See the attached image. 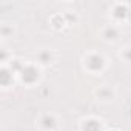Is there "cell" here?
<instances>
[{
  "label": "cell",
  "mask_w": 131,
  "mask_h": 131,
  "mask_svg": "<svg viewBox=\"0 0 131 131\" xmlns=\"http://www.w3.org/2000/svg\"><path fill=\"white\" fill-rule=\"evenodd\" d=\"M85 65H86V68H88L90 71H100V70L103 68V65H105V60H103V57L99 56V54H91V56L86 57Z\"/></svg>",
  "instance_id": "obj_1"
},
{
  "label": "cell",
  "mask_w": 131,
  "mask_h": 131,
  "mask_svg": "<svg viewBox=\"0 0 131 131\" xmlns=\"http://www.w3.org/2000/svg\"><path fill=\"white\" fill-rule=\"evenodd\" d=\"M20 77L25 83H34L37 79H39V70L36 67H32V65H28V67H25L20 73Z\"/></svg>",
  "instance_id": "obj_2"
},
{
  "label": "cell",
  "mask_w": 131,
  "mask_h": 131,
  "mask_svg": "<svg viewBox=\"0 0 131 131\" xmlns=\"http://www.w3.org/2000/svg\"><path fill=\"white\" fill-rule=\"evenodd\" d=\"M40 125H42V128H45V129H54L56 126H57V122H56V119L52 117V116H49V114H45L42 119H40Z\"/></svg>",
  "instance_id": "obj_3"
},
{
  "label": "cell",
  "mask_w": 131,
  "mask_h": 131,
  "mask_svg": "<svg viewBox=\"0 0 131 131\" xmlns=\"http://www.w3.org/2000/svg\"><path fill=\"white\" fill-rule=\"evenodd\" d=\"M83 131H102V123L96 119H88L83 123Z\"/></svg>",
  "instance_id": "obj_4"
},
{
  "label": "cell",
  "mask_w": 131,
  "mask_h": 131,
  "mask_svg": "<svg viewBox=\"0 0 131 131\" xmlns=\"http://www.w3.org/2000/svg\"><path fill=\"white\" fill-rule=\"evenodd\" d=\"M0 83L3 86H8L9 83H13V71L8 68H2L0 71Z\"/></svg>",
  "instance_id": "obj_5"
},
{
  "label": "cell",
  "mask_w": 131,
  "mask_h": 131,
  "mask_svg": "<svg viewBox=\"0 0 131 131\" xmlns=\"http://www.w3.org/2000/svg\"><path fill=\"white\" fill-rule=\"evenodd\" d=\"M117 36H119V31H117L116 28H113V26H110V28H106V29L103 31V37H105L106 40H116Z\"/></svg>",
  "instance_id": "obj_6"
},
{
  "label": "cell",
  "mask_w": 131,
  "mask_h": 131,
  "mask_svg": "<svg viewBox=\"0 0 131 131\" xmlns=\"http://www.w3.org/2000/svg\"><path fill=\"white\" fill-rule=\"evenodd\" d=\"M126 16H128V9H126L123 5H117L116 9H114V17H117V19H123V17H126Z\"/></svg>",
  "instance_id": "obj_7"
},
{
  "label": "cell",
  "mask_w": 131,
  "mask_h": 131,
  "mask_svg": "<svg viewBox=\"0 0 131 131\" xmlns=\"http://www.w3.org/2000/svg\"><path fill=\"white\" fill-rule=\"evenodd\" d=\"M97 96H99L100 99L108 100V99H111V97H113V91H111L110 88H102V90H99V91H97Z\"/></svg>",
  "instance_id": "obj_8"
},
{
  "label": "cell",
  "mask_w": 131,
  "mask_h": 131,
  "mask_svg": "<svg viewBox=\"0 0 131 131\" xmlns=\"http://www.w3.org/2000/svg\"><path fill=\"white\" fill-rule=\"evenodd\" d=\"M51 59H52V56H51L49 51H43V52L39 54V60L42 63H48V62H51Z\"/></svg>",
  "instance_id": "obj_9"
},
{
  "label": "cell",
  "mask_w": 131,
  "mask_h": 131,
  "mask_svg": "<svg viewBox=\"0 0 131 131\" xmlns=\"http://www.w3.org/2000/svg\"><path fill=\"white\" fill-rule=\"evenodd\" d=\"M122 56H123L128 62H131V48H126V49L122 52Z\"/></svg>",
  "instance_id": "obj_10"
},
{
  "label": "cell",
  "mask_w": 131,
  "mask_h": 131,
  "mask_svg": "<svg viewBox=\"0 0 131 131\" xmlns=\"http://www.w3.org/2000/svg\"><path fill=\"white\" fill-rule=\"evenodd\" d=\"M9 31H11V29H9L8 26H3V28H2V34H3V36H6V34H8Z\"/></svg>",
  "instance_id": "obj_11"
},
{
  "label": "cell",
  "mask_w": 131,
  "mask_h": 131,
  "mask_svg": "<svg viewBox=\"0 0 131 131\" xmlns=\"http://www.w3.org/2000/svg\"><path fill=\"white\" fill-rule=\"evenodd\" d=\"M111 131H117V129H111Z\"/></svg>",
  "instance_id": "obj_12"
}]
</instances>
